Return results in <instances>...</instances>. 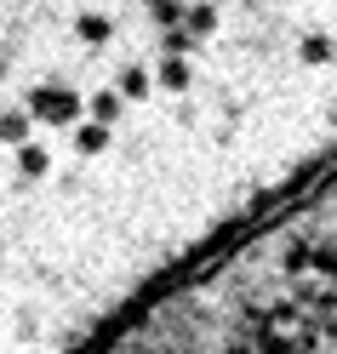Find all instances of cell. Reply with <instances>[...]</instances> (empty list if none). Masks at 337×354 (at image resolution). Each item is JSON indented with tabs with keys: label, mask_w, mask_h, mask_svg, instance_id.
Masks as SVG:
<instances>
[{
	"label": "cell",
	"mask_w": 337,
	"mask_h": 354,
	"mask_svg": "<svg viewBox=\"0 0 337 354\" xmlns=\"http://www.w3.org/2000/svg\"><path fill=\"white\" fill-rule=\"evenodd\" d=\"M0 257H6V246H0Z\"/></svg>",
	"instance_id": "7"
},
{
	"label": "cell",
	"mask_w": 337,
	"mask_h": 354,
	"mask_svg": "<svg viewBox=\"0 0 337 354\" xmlns=\"http://www.w3.org/2000/svg\"><path fill=\"white\" fill-rule=\"evenodd\" d=\"M75 35L86 40V46H103V40L115 35V24H109L103 12H80V17H75Z\"/></svg>",
	"instance_id": "3"
},
{
	"label": "cell",
	"mask_w": 337,
	"mask_h": 354,
	"mask_svg": "<svg viewBox=\"0 0 337 354\" xmlns=\"http://www.w3.org/2000/svg\"><path fill=\"white\" fill-rule=\"evenodd\" d=\"M0 75H6V57H0Z\"/></svg>",
	"instance_id": "6"
},
{
	"label": "cell",
	"mask_w": 337,
	"mask_h": 354,
	"mask_svg": "<svg viewBox=\"0 0 337 354\" xmlns=\"http://www.w3.org/2000/svg\"><path fill=\"white\" fill-rule=\"evenodd\" d=\"M75 149L86 154V160H92V154H103V149H109V126H92V120L75 126Z\"/></svg>",
	"instance_id": "5"
},
{
	"label": "cell",
	"mask_w": 337,
	"mask_h": 354,
	"mask_svg": "<svg viewBox=\"0 0 337 354\" xmlns=\"http://www.w3.org/2000/svg\"><path fill=\"white\" fill-rule=\"evenodd\" d=\"M24 109H29L35 120H46V126H86V120H80V92H75V86H35Z\"/></svg>",
	"instance_id": "1"
},
{
	"label": "cell",
	"mask_w": 337,
	"mask_h": 354,
	"mask_svg": "<svg viewBox=\"0 0 337 354\" xmlns=\"http://www.w3.org/2000/svg\"><path fill=\"white\" fill-rule=\"evenodd\" d=\"M29 131H35V115H29V109H0V143H17V149H24V143H35Z\"/></svg>",
	"instance_id": "2"
},
{
	"label": "cell",
	"mask_w": 337,
	"mask_h": 354,
	"mask_svg": "<svg viewBox=\"0 0 337 354\" xmlns=\"http://www.w3.org/2000/svg\"><path fill=\"white\" fill-rule=\"evenodd\" d=\"M46 166H52L46 143H24V149H17V171H24V177H46Z\"/></svg>",
	"instance_id": "4"
}]
</instances>
